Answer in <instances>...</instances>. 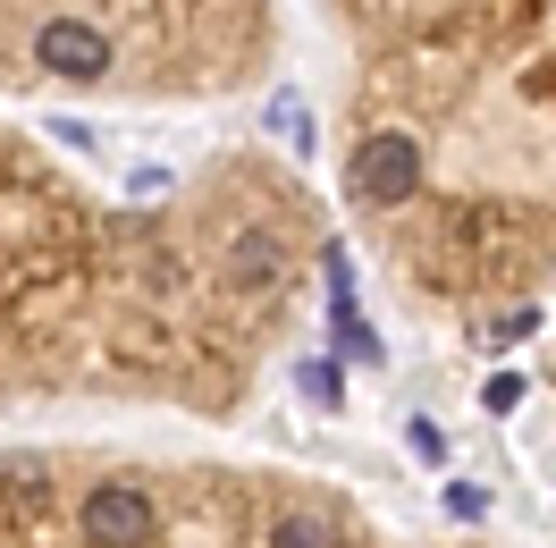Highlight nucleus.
<instances>
[{
	"mask_svg": "<svg viewBox=\"0 0 556 548\" xmlns=\"http://www.w3.org/2000/svg\"><path fill=\"white\" fill-rule=\"evenodd\" d=\"M548 397H556V363H548ZM472 548H481V540H472Z\"/></svg>",
	"mask_w": 556,
	"mask_h": 548,
	"instance_id": "423d86ee",
	"label": "nucleus"
},
{
	"mask_svg": "<svg viewBox=\"0 0 556 548\" xmlns=\"http://www.w3.org/2000/svg\"><path fill=\"white\" fill-rule=\"evenodd\" d=\"M287 51L270 0H0V94L219 102Z\"/></svg>",
	"mask_w": 556,
	"mask_h": 548,
	"instance_id": "20e7f679",
	"label": "nucleus"
},
{
	"mask_svg": "<svg viewBox=\"0 0 556 548\" xmlns=\"http://www.w3.org/2000/svg\"><path fill=\"white\" fill-rule=\"evenodd\" d=\"M0 548H447L295 464L42 439L0 447Z\"/></svg>",
	"mask_w": 556,
	"mask_h": 548,
	"instance_id": "7ed1b4c3",
	"label": "nucleus"
},
{
	"mask_svg": "<svg viewBox=\"0 0 556 548\" xmlns=\"http://www.w3.org/2000/svg\"><path fill=\"white\" fill-rule=\"evenodd\" d=\"M338 203L405 304L497 321L556 278V0L354 51Z\"/></svg>",
	"mask_w": 556,
	"mask_h": 548,
	"instance_id": "f03ea898",
	"label": "nucleus"
},
{
	"mask_svg": "<svg viewBox=\"0 0 556 548\" xmlns=\"http://www.w3.org/2000/svg\"><path fill=\"white\" fill-rule=\"evenodd\" d=\"M338 9V35L354 51H396V42H430V35H464L489 17H522L540 0H329Z\"/></svg>",
	"mask_w": 556,
	"mask_h": 548,
	"instance_id": "39448f33",
	"label": "nucleus"
},
{
	"mask_svg": "<svg viewBox=\"0 0 556 548\" xmlns=\"http://www.w3.org/2000/svg\"><path fill=\"white\" fill-rule=\"evenodd\" d=\"M329 211L270 152L102 195L0 119V413L161 406L228 422L313 312Z\"/></svg>",
	"mask_w": 556,
	"mask_h": 548,
	"instance_id": "f257e3e1",
	"label": "nucleus"
}]
</instances>
